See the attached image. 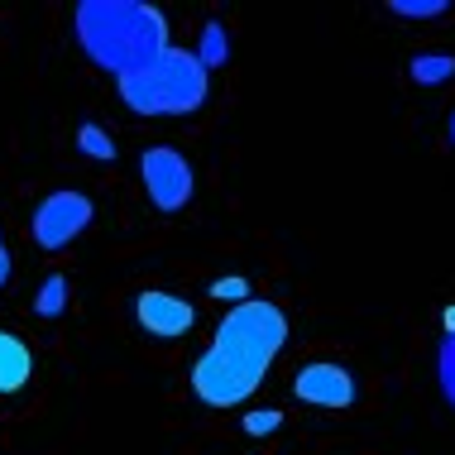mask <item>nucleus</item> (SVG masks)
<instances>
[{"instance_id": "obj_1", "label": "nucleus", "mask_w": 455, "mask_h": 455, "mask_svg": "<svg viewBox=\"0 0 455 455\" xmlns=\"http://www.w3.org/2000/svg\"><path fill=\"white\" fill-rule=\"evenodd\" d=\"M288 346V316L278 302L244 298L220 316L212 346L192 364V393L206 408H235L264 384L268 364Z\"/></svg>"}, {"instance_id": "obj_2", "label": "nucleus", "mask_w": 455, "mask_h": 455, "mask_svg": "<svg viewBox=\"0 0 455 455\" xmlns=\"http://www.w3.org/2000/svg\"><path fill=\"white\" fill-rule=\"evenodd\" d=\"M82 53L101 72H140L168 48V20L144 0H82L72 15Z\"/></svg>"}, {"instance_id": "obj_3", "label": "nucleus", "mask_w": 455, "mask_h": 455, "mask_svg": "<svg viewBox=\"0 0 455 455\" xmlns=\"http://www.w3.org/2000/svg\"><path fill=\"white\" fill-rule=\"evenodd\" d=\"M116 87L134 116H192V110H202L206 92H212V72L202 68V58L192 48L168 44L154 63L116 77Z\"/></svg>"}, {"instance_id": "obj_4", "label": "nucleus", "mask_w": 455, "mask_h": 455, "mask_svg": "<svg viewBox=\"0 0 455 455\" xmlns=\"http://www.w3.org/2000/svg\"><path fill=\"white\" fill-rule=\"evenodd\" d=\"M92 216H96L92 196H82V192H48L39 202V212H34V220H29L34 244L48 250V254L68 250V244L92 226Z\"/></svg>"}, {"instance_id": "obj_5", "label": "nucleus", "mask_w": 455, "mask_h": 455, "mask_svg": "<svg viewBox=\"0 0 455 455\" xmlns=\"http://www.w3.org/2000/svg\"><path fill=\"white\" fill-rule=\"evenodd\" d=\"M140 178H144V192H149V202L158 206V212H182V206L192 202V188H196L192 164L178 149H168V144L144 149Z\"/></svg>"}, {"instance_id": "obj_6", "label": "nucleus", "mask_w": 455, "mask_h": 455, "mask_svg": "<svg viewBox=\"0 0 455 455\" xmlns=\"http://www.w3.org/2000/svg\"><path fill=\"white\" fill-rule=\"evenodd\" d=\"M292 393H298V403H307V408H350L360 388H355V374H350L346 364L312 360V364L298 369Z\"/></svg>"}, {"instance_id": "obj_7", "label": "nucleus", "mask_w": 455, "mask_h": 455, "mask_svg": "<svg viewBox=\"0 0 455 455\" xmlns=\"http://www.w3.org/2000/svg\"><path fill=\"white\" fill-rule=\"evenodd\" d=\"M134 316H140V326L149 331V336H158V340H178V336H188V331L196 326V307L188 298H178V292H164V288L140 292Z\"/></svg>"}, {"instance_id": "obj_8", "label": "nucleus", "mask_w": 455, "mask_h": 455, "mask_svg": "<svg viewBox=\"0 0 455 455\" xmlns=\"http://www.w3.org/2000/svg\"><path fill=\"white\" fill-rule=\"evenodd\" d=\"M34 374V355L15 331H0V393H20Z\"/></svg>"}, {"instance_id": "obj_9", "label": "nucleus", "mask_w": 455, "mask_h": 455, "mask_svg": "<svg viewBox=\"0 0 455 455\" xmlns=\"http://www.w3.org/2000/svg\"><path fill=\"white\" fill-rule=\"evenodd\" d=\"M408 72H412V82H422V87H441V82L455 72V58L451 53H417L408 63Z\"/></svg>"}, {"instance_id": "obj_10", "label": "nucleus", "mask_w": 455, "mask_h": 455, "mask_svg": "<svg viewBox=\"0 0 455 455\" xmlns=\"http://www.w3.org/2000/svg\"><path fill=\"white\" fill-rule=\"evenodd\" d=\"M34 312L44 316V322H53V316H63L68 312V278L63 274H53L39 288V302H34Z\"/></svg>"}, {"instance_id": "obj_11", "label": "nucleus", "mask_w": 455, "mask_h": 455, "mask_svg": "<svg viewBox=\"0 0 455 455\" xmlns=\"http://www.w3.org/2000/svg\"><path fill=\"white\" fill-rule=\"evenodd\" d=\"M196 58H202V68H206V72H212V68H220V63H226V58H230L226 29H220L216 20H212V24H206V29H202V48H196Z\"/></svg>"}, {"instance_id": "obj_12", "label": "nucleus", "mask_w": 455, "mask_h": 455, "mask_svg": "<svg viewBox=\"0 0 455 455\" xmlns=\"http://www.w3.org/2000/svg\"><path fill=\"white\" fill-rule=\"evenodd\" d=\"M446 10V0H388V15L398 20H441Z\"/></svg>"}, {"instance_id": "obj_13", "label": "nucleus", "mask_w": 455, "mask_h": 455, "mask_svg": "<svg viewBox=\"0 0 455 455\" xmlns=\"http://www.w3.org/2000/svg\"><path fill=\"white\" fill-rule=\"evenodd\" d=\"M436 379H441V393H446V403L455 408V331L446 340H441L436 350Z\"/></svg>"}, {"instance_id": "obj_14", "label": "nucleus", "mask_w": 455, "mask_h": 455, "mask_svg": "<svg viewBox=\"0 0 455 455\" xmlns=\"http://www.w3.org/2000/svg\"><path fill=\"white\" fill-rule=\"evenodd\" d=\"M77 149L87 158H101V164H106V158H116V144H110V134L101 125H82L77 130Z\"/></svg>"}, {"instance_id": "obj_15", "label": "nucleus", "mask_w": 455, "mask_h": 455, "mask_svg": "<svg viewBox=\"0 0 455 455\" xmlns=\"http://www.w3.org/2000/svg\"><path fill=\"white\" fill-rule=\"evenodd\" d=\"M212 298L244 302V298H250V283H244V278H216V283H212Z\"/></svg>"}, {"instance_id": "obj_16", "label": "nucleus", "mask_w": 455, "mask_h": 455, "mask_svg": "<svg viewBox=\"0 0 455 455\" xmlns=\"http://www.w3.org/2000/svg\"><path fill=\"white\" fill-rule=\"evenodd\" d=\"M278 422H283V412H274V408H268V412H250V417H244V432L264 436V432H278Z\"/></svg>"}, {"instance_id": "obj_17", "label": "nucleus", "mask_w": 455, "mask_h": 455, "mask_svg": "<svg viewBox=\"0 0 455 455\" xmlns=\"http://www.w3.org/2000/svg\"><path fill=\"white\" fill-rule=\"evenodd\" d=\"M10 283V250H5V235H0V288Z\"/></svg>"}, {"instance_id": "obj_18", "label": "nucleus", "mask_w": 455, "mask_h": 455, "mask_svg": "<svg viewBox=\"0 0 455 455\" xmlns=\"http://www.w3.org/2000/svg\"><path fill=\"white\" fill-rule=\"evenodd\" d=\"M451 331H455V307H451V312H446V336H451Z\"/></svg>"}, {"instance_id": "obj_19", "label": "nucleus", "mask_w": 455, "mask_h": 455, "mask_svg": "<svg viewBox=\"0 0 455 455\" xmlns=\"http://www.w3.org/2000/svg\"><path fill=\"white\" fill-rule=\"evenodd\" d=\"M451 144H455V110H451Z\"/></svg>"}]
</instances>
